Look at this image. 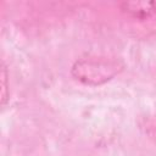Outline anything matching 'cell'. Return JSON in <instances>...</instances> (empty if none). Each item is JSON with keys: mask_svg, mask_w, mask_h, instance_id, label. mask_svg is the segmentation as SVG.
Listing matches in <instances>:
<instances>
[{"mask_svg": "<svg viewBox=\"0 0 156 156\" xmlns=\"http://www.w3.org/2000/svg\"><path fill=\"white\" fill-rule=\"evenodd\" d=\"M124 67L117 57L87 55L79 57L72 66V76L87 85H100L116 77Z\"/></svg>", "mask_w": 156, "mask_h": 156, "instance_id": "1", "label": "cell"}, {"mask_svg": "<svg viewBox=\"0 0 156 156\" xmlns=\"http://www.w3.org/2000/svg\"><path fill=\"white\" fill-rule=\"evenodd\" d=\"M119 9L130 17L145 20L156 13V1H123Z\"/></svg>", "mask_w": 156, "mask_h": 156, "instance_id": "2", "label": "cell"}, {"mask_svg": "<svg viewBox=\"0 0 156 156\" xmlns=\"http://www.w3.org/2000/svg\"><path fill=\"white\" fill-rule=\"evenodd\" d=\"M1 82H2V90H1V105L4 106L7 101V69L5 66V62L2 61V69H1Z\"/></svg>", "mask_w": 156, "mask_h": 156, "instance_id": "3", "label": "cell"}]
</instances>
